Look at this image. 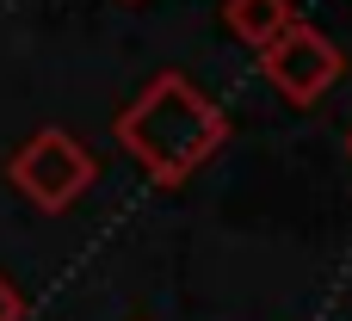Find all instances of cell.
Masks as SVG:
<instances>
[{
    "instance_id": "cell-3",
    "label": "cell",
    "mask_w": 352,
    "mask_h": 321,
    "mask_svg": "<svg viewBox=\"0 0 352 321\" xmlns=\"http://www.w3.org/2000/svg\"><path fill=\"white\" fill-rule=\"evenodd\" d=\"M260 62H266V80L285 93V99H297V105H316L334 80H340V49L316 31V25H285L266 49H260Z\"/></svg>"
},
{
    "instance_id": "cell-6",
    "label": "cell",
    "mask_w": 352,
    "mask_h": 321,
    "mask_svg": "<svg viewBox=\"0 0 352 321\" xmlns=\"http://www.w3.org/2000/svg\"><path fill=\"white\" fill-rule=\"evenodd\" d=\"M346 155H352V136H346Z\"/></svg>"
},
{
    "instance_id": "cell-4",
    "label": "cell",
    "mask_w": 352,
    "mask_h": 321,
    "mask_svg": "<svg viewBox=\"0 0 352 321\" xmlns=\"http://www.w3.org/2000/svg\"><path fill=\"white\" fill-rule=\"evenodd\" d=\"M291 25V6L285 0H229V31L254 49H266L278 31Z\"/></svg>"
},
{
    "instance_id": "cell-2",
    "label": "cell",
    "mask_w": 352,
    "mask_h": 321,
    "mask_svg": "<svg viewBox=\"0 0 352 321\" xmlns=\"http://www.w3.org/2000/svg\"><path fill=\"white\" fill-rule=\"evenodd\" d=\"M6 179H12L43 217H56V210H68V204L99 179V161H93L68 130H37V136L12 155Z\"/></svg>"
},
{
    "instance_id": "cell-1",
    "label": "cell",
    "mask_w": 352,
    "mask_h": 321,
    "mask_svg": "<svg viewBox=\"0 0 352 321\" xmlns=\"http://www.w3.org/2000/svg\"><path fill=\"white\" fill-rule=\"evenodd\" d=\"M118 148L161 186H179L192 179L223 142H229V118L186 80V74H155L130 105L124 118L111 124Z\"/></svg>"
},
{
    "instance_id": "cell-5",
    "label": "cell",
    "mask_w": 352,
    "mask_h": 321,
    "mask_svg": "<svg viewBox=\"0 0 352 321\" xmlns=\"http://www.w3.org/2000/svg\"><path fill=\"white\" fill-rule=\"evenodd\" d=\"M19 316H25V297L12 278H0V321H19Z\"/></svg>"
}]
</instances>
